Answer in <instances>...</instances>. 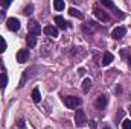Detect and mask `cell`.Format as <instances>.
Returning a JSON list of instances; mask_svg holds the SVG:
<instances>
[{
    "label": "cell",
    "instance_id": "6da1fadb",
    "mask_svg": "<svg viewBox=\"0 0 131 129\" xmlns=\"http://www.w3.org/2000/svg\"><path fill=\"white\" fill-rule=\"evenodd\" d=\"M81 103H82V100H81L79 97H75V96H66L64 97V105L67 108H70V109L78 108Z\"/></svg>",
    "mask_w": 131,
    "mask_h": 129
},
{
    "label": "cell",
    "instance_id": "7a4b0ae2",
    "mask_svg": "<svg viewBox=\"0 0 131 129\" xmlns=\"http://www.w3.org/2000/svg\"><path fill=\"white\" fill-rule=\"evenodd\" d=\"M75 125H76L78 128H82V126L87 125V117H85V114H84L82 109H78V111L75 112Z\"/></svg>",
    "mask_w": 131,
    "mask_h": 129
},
{
    "label": "cell",
    "instance_id": "3957f363",
    "mask_svg": "<svg viewBox=\"0 0 131 129\" xmlns=\"http://www.w3.org/2000/svg\"><path fill=\"white\" fill-rule=\"evenodd\" d=\"M28 31H29V35H38V33H41V26L38 24V21H35V20H31L29 21V24H28Z\"/></svg>",
    "mask_w": 131,
    "mask_h": 129
},
{
    "label": "cell",
    "instance_id": "277c9868",
    "mask_svg": "<svg viewBox=\"0 0 131 129\" xmlns=\"http://www.w3.org/2000/svg\"><path fill=\"white\" fill-rule=\"evenodd\" d=\"M6 26H8V29H9V31L15 32V31H18V29H20V21H18L17 18L11 17V18H8V21H6Z\"/></svg>",
    "mask_w": 131,
    "mask_h": 129
},
{
    "label": "cell",
    "instance_id": "5b68a950",
    "mask_svg": "<svg viewBox=\"0 0 131 129\" xmlns=\"http://www.w3.org/2000/svg\"><path fill=\"white\" fill-rule=\"evenodd\" d=\"M28 58H29V50L21 49V50L17 52V61H18L20 64H25V62L28 61Z\"/></svg>",
    "mask_w": 131,
    "mask_h": 129
},
{
    "label": "cell",
    "instance_id": "8992f818",
    "mask_svg": "<svg viewBox=\"0 0 131 129\" xmlns=\"http://www.w3.org/2000/svg\"><path fill=\"white\" fill-rule=\"evenodd\" d=\"M93 14L96 15V18H99L101 21H110V15L105 12V11H102V9H99V8H95V11H93Z\"/></svg>",
    "mask_w": 131,
    "mask_h": 129
},
{
    "label": "cell",
    "instance_id": "52a82bcc",
    "mask_svg": "<svg viewBox=\"0 0 131 129\" xmlns=\"http://www.w3.org/2000/svg\"><path fill=\"white\" fill-rule=\"evenodd\" d=\"M125 28L124 26H119V28H114L113 29V32H111V36L114 38V40H121V38H124L125 36Z\"/></svg>",
    "mask_w": 131,
    "mask_h": 129
},
{
    "label": "cell",
    "instance_id": "ba28073f",
    "mask_svg": "<svg viewBox=\"0 0 131 129\" xmlns=\"http://www.w3.org/2000/svg\"><path fill=\"white\" fill-rule=\"evenodd\" d=\"M107 103H108V99H107V96H99L98 99H96V103H95V106H96V109H104L105 106H107Z\"/></svg>",
    "mask_w": 131,
    "mask_h": 129
},
{
    "label": "cell",
    "instance_id": "9c48e42d",
    "mask_svg": "<svg viewBox=\"0 0 131 129\" xmlns=\"http://www.w3.org/2000/svg\"><path fill=\"white\" fill-rule=\"evenodd\" d=\"M43 32L46 33L47 36L57 38V36H58V28H55V26H46V28L43 29Z\"/></svg>",
    "mask_w": 131,
    "mask_h": 129
},
{
    "label": "cell",
    "instance_id": "30bf717a",
    "mask_svg": "<svg viewBox=\"0 0 131 129\" xmlns=\"http://www.w3.org/2000/svg\"><path fill=\"white\" fill-rule=\"evenodd\" d=\"M113 61H114V56H113L110 52H105L104 56H102V61H101V62H102V65H108V64H111Z\"/></svg>",
    "mask_w": 131,
    "mask_h": 129
},
{
    "label": "cell",
    "instance_id": "8fae6325",
    "mask_svg": "<svg viewBox=\"0 0 131 129\" xmlns=\"http://www.w3.org/2000/svg\"><path fill=\"white\" fill-rule=\"evenodd\" d=\"M55 23H57L58 29H66V28H67V24H69L64 18L61 17V15H57V17H55Z\"/></svg>",
    "mask_w": 131,
    "mask_h": 129
},
{
    "label": "cell",
    "instance_id": "7c38bea8",
    "mask_svg": "<svg viewBox=\"0 0 131 129\" xmlns=\"http://www.w3.org/2000/svg\"><path fill=\"white\" fill-rule=\"evenodd\" d=\"M26 44H28L29 49H34V47L37 46V38H35L34 35H28V38H26Z\"/></svg>",
    "mask_w": 131,
    "mask_h": 129
},
{
    "label": "cell",
    "instance_id": "4fadbf2b",
    "mask_svg": "<svg viewBox=\"0 0 131 129\" xmlns=\"http://www.w3.org/2000/svg\"><path fill=\"white\" fill-rule=\"evenodd\" d=\"M69 14H70L72 17L79 18V20H82V18H84V14H82V12H79V11H78V9H75V8H70V9H69Z\"/></svg>",
    "mask_w": 131,
    "mask_h": 129
},
{
    "label": "cell",
    "instance_id": "5bb4252c",
    "mask_svg": "<svg viewBox=\"0 0 131 129\" xmlns=\"http://www.w3.org/2000/svg\"><path fill=\"white\" fill-rule=\"evenodd\" d=\"M90 88H92V79H84V82H82V91L89 93Z\"/></svg>",
    "mask_w": 131,
    "mask_h": 129
},
{
    "label": "cell",
    "instance_id": "9a60e30c",
    "mask_svg": "<svg viewBox=\"0 0 131 129\" xmlns=\"http://www.w3.org/2000/svg\"><path fill=\"white\" fill-rule=\"evenodd\" d=\"M8 85V74L3 71V73H0V88H5Z\"/></svg>",
    "mask_w": 131,
    "mask_h": 129
},
{
    "label": "cell",
    "instance_id": "2e32d148",
    "mask_svg": "<svg viewBox=\"0 0 131 129\" xmlns=\"http://www.w3.org/2000/svg\"><path fill=\"white\" fill-rule=\"evenodd\" d=\"M32 100L35 103H38V102L41 100V94H40V90H38V88H34L32 90Z\"/></svg>",
    "mask_w": 131,
    "mask_h": 129
},
{
    "label": "cell",
    "instance_id": "e0dca14e",
    "mask_svg": "<svg viewBox=\"0 0 131 129\" xmlns=\"http://www.w3.org/2000/svg\"><path fill=\"white\" fill-rule=\"evenodd\" d=\"M53 8H55L57 11H63L66 8V3L63 0H55V2H53Z\"/></svg>",
    "mask_w": 131,
    "mask_h": 129
},
{
    "label": "cell",
    "instance_id": "ac0fdd59",
    "mask_svg": "<svg viewBox=\"0 0 131 129\" xmlns=\"http://www.w3.org/2000/svg\"><path fill=\"white\" fill-rule=\"evenodd\" d=\"M28 76H29V70H25V71H23V78H21V81H20V85H18L20 88H21V87H25V84H26V79H28Z\"/></svg>",
    "mask_w": 131,
    "mask_h": 129
},
{
    "label": "cell",
    "instance_id": "d6986e66",
    "mask_svg": "<svg viewBox=\"0 0 131 129\" xmlns=\"http://www.w3.org/2000/svg\"><path fill=\"white\" fill-rule=\"evenodd\" d=\"M5 50H6V41L3 36H0V53H3Z\"/></svg>",
    "mask_w": 131,
    "mask_h": 129
},
{
    "label": "cell",
    "instance_id": "ffe728a7",
    "mask_svg": "<svg viewBox=\"0 0 131 129\" xmlns=\"http://www.w3.org/2000/svg\"><path fill=\"white\" fill-rule=\"evenodd\" d=\"M122 129H131V120L125 119V120L122 122Z\"/></svg>",
    "mask_w": 131,
    "mask_h": 129
},
{
    "label": "cell",
    "instance_id": "44dd1931",
    "mask_svg": "<svg viewBox=\"0 0 131 129\" xmlns=\"http://www.w3.org/2000/svg\"><path fill=\"white\" fill-rule=\"evenodd\" d=\"M32 11H34V6H32V5H29V6H26V8H25L23 14H25V15H31V14H32Z\"/></svg>",
    "mask_w": 131,
    "mask_h": 129
},
{
    "label": "cell",
    "instance_id": "7402d4cb",
    "mask_svg": "<svg viewBox=\"0 0 131 129\" xmlns=\"http://www.w3.org/2000/svg\"><path fill=\"white\" fill-rule=\"evenodd\" d=\"M101 3H102L104 6H107V8H114V3H111V2H108V0H101Z\"/></svg>",
    "mask_w": 131,
    "mask_h": 129
},
{
    "label": "cell",
    "instance_id": "603a6c76",
    "mask_svg": "<svg viewBox=\"0 0 131 129\" xmlns=\"http://www.w3.org/2000/svg\"><path fill=\"white\" fill-rule=\"evenodd\" d=\"M9 5H11V2H9V0H6V2H5V0H0V6H3V8H8Z\"/></svg>",
    "mask_w": 131,
    "mask_h": 129
},
{
    "label": "cell",
    "instance_id": "cb8c5ba5",
    "mask_svg": "<svg viewBox=\"0 0 131 129\" xmlns=\"http://www.w3.org/2000/svg\"><path fill=\"white\" fill-rule=\"evenodd\" d=\"M25 126H26V125H25V120H23V119H21V120H18V128L25 129Z\"/></svg>",
    "mask_w": 131,
    "mask_h": 129
},
{
    "label": "cell",
    "instance_id": "d4e9b609",
    "mask_svg": "<svg viewBox=\"0 0 131 129\" xmlns=\"http://www.w3.org/2000/svg\"><path fill=\"white\" fill-rule=\"evenodd\" d=\"M78 71H79V74H84V73H85V70H84V68H79Z\"/></svg>",
    "mask_w": 131,
    "mask_h": 129
},
{
    "label": "cell",
    "instance_id": "484cf974",
    "mask_svg": "<svg viewBox=\"0 0 131 129\" xmlns=\"http://www.w3.org/2000/svg\"><path fill=\"white\" fill-rule=\"evenodd\" d=\"M128 64H130V65H131V56H130V59H128Z\"/></svg>",
    "mask_w": 131,
    "mask_h": 129
},
{
    "label": "cell",
    "instance_id": "4316f807",
    "mask_svg": "<svg viewBox=\"0 0 131 129\" xmlns=\"http://www.w3.org/2000/svg\"><path fill=\"white\" fill-rule=\"evenodd\" d=\"M104 129H110V128H104Z\"/></svg>",
    "mask_w": 131,
    "mask_h": 129
},
{
    "label": "cell",
    "instance_id": "83f0119b",
    "mask_svg": "<svg viewBox=\"0 0 131 129\" xmlns=\"http://www.w3.org/2000/svg\"><path fill=\"white\" fill-rule=\"evenodd\" d=\"M130 114H131V108H130Z\"/></svg>",
    "mask_w": 131,
    "mask_h": 129
}]
</instances>
